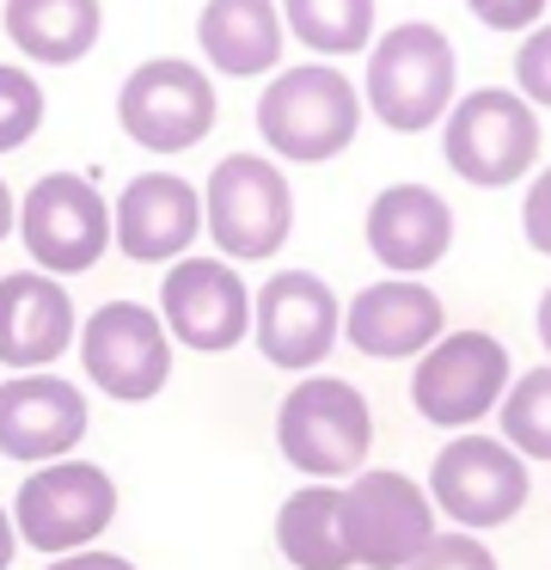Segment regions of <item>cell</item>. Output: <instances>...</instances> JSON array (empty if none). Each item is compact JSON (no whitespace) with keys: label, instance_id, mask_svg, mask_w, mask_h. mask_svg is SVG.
Listing matches in <instances>:
<instances>
[{"label":"cell","instance_id":"23","mask_svg":"<svg viewBox=\"0 0 551 570\" xmlns=\"http://www.w3.org/2000/svg\"><path fill=\"white\" fill-rule=\"evenodd\" d=\"M282 31L318 56V62H343V56H367L380 38V7L374 0H276Z\"/></svg>","mask_w":551,"mask_h":570},{"label":"cell","instance_id":"4","mask_svg":"<svg viewBox=\"0 0 551 570\" xmlns=\"http://www.w3.org/2000/svg\"><path fill=\"white\" fill-rule=\"evenodd\" d=\"M203 234L227 264H269L294 234V178L269 154H220L203 178Z\"/></svg>","mask_w":551,"mask_h":570},{"label":"cell","instance_id":"5","mask_svg":"<svg viewBox=\"0 0 551 570\" xmlns=\"http://www.w3.org/2000/svg\"><path fill=\"white\" fill-rule=\"evenodd\" d=\"M539 111L514 87H472L441 117V160L472 190H509L539 173Z\"/></svg>","mask_w":551,"mask_h":570},{"label":"cell","instance_id":"15","mask_svg":"<svg viewBox=\"0 0 551 570\" xmlns=\"http://www.w3.org/2000/svg\"><path fill=\"white\" fill-rule=\"evenodd\" d=\"M86 430H92V399L80 381H61V374H7L0 381V460H12V466L73 460Z\"/></svg>","mask_w":551,"mask_h":570},{"label":"cell","instance_id":"27","mask_svg":"<svg viewBox=\"0 0 551 570\" xmlns=\"http://www.w3.org/2000/svg\"><path fill=\"white\" fill-rule=\"evenodd\" d=\"M404 570H502V564H496V552L484 546V533L435 528V540H429Z\"/></svg>","mask_w":551,"mask_h":570},{"label":"cell","instance_id":"32","mask_svg":"<svg viewBox=\"0 0 551 570\" xmlns=\"http://www.w3.org/2000/svg\"><path fill=\"white\" fill-rule=\"evenodd\" d=\"M19 558V528H12V509H0V570H12Z\"/></svg>","mask_w":551,"mask_h":570},{"label":"cell","instance_id":"17","mask_svg":"<svg viewBox=\"0 0 551 570\" xmlns=\"http://www.w3.org/2000/svg\"><path fill=\"white\" fill-rule=\"evenodd\" d=\"M203 234V190L184 173H141L110 203V246L129 264H178Z\"/></svg>","mask_w":551,"mask_h":570},{"label":"cell","instance_id":"13","mask_svg":"<svg viewBox=\"0 0 551 570\" xmlns=\"http://www.w3.org/2000/svg\"><path fill=\"white\" fill-rule=\"evenodd\" d=\"M159 325L171 344L196 350V356H227L252 337V288H245L239 264L215 258V252H184L159 276Z\"/></svg>","mask_w":551,"mask_h":570},{"label":"cell","instance_id":"6","mask_svg":"<svg viewBox=\"0 0 551 570\" xmlns=\"http://www.w3.org/2000/svg\"><path fill=\"white\" fill-rule=\"evenodd\" d=\"M7 509H12V528H19V546H31L43 558H68L110 533L122 491L98 460L73 454V460H49V466L24 472Z\"/></svg>","mask_w":551,"mask_h":570},{"label":"cell","instance_id":"19","mask_svg":"<svg viewBox=\"0 0 551 570\" xmlns=\"http://www.w3.org/2000/svg\"><path fill=\"white\" fill-rule=\"evenodd\" d=\"M80 337V307L68 283L43 271H7L0 276V368L43 374Z\"/></svg>","mask_w":551,"mask_h":570},{"label":"cell","instance_id":"11","mask_svg":"<svg viewBox=\"0 0 551 570\" xmlns=\"http://www.w3.org/2000/svg\"><path fill=\"white\" fill-rule=\"evenodd\" d=\"M80 374L117 405H147L171 381V337L147 301H105L80 320Z\"/></svg>","mask_w":551,"mask_h":570},{"label":"cell","instance_id":"10","mask_svg":"<svg viewBox=\"0 0 551 570\" xmlns=\"http://www.w3.org/2000/svg\"><path fill=\"white\" fill-rule=\"evenodd\" d=\"M435 503L411 472L362 466L343 479V546L355 570H404L435 540Z\"/></svg>","mask_w":551,"mask_h":570},{"label":"cell","instance_id":"18","mask_svg":"<svg viewBox=\"0 0 551 570\" xmlns=\"http://www.w3.org/2000/svg\"><path fill=\"white\" fill-rule=\"evenodd\" d=\"M362 239L367 258L386 276H429L453 252V203L435 185L399 178V185L374 190L362 215Z\"/></svg>","mask_w":551,"mask_h":570},{"label":"cell","instance_id":"26","mask_svg":"<svg viewBox=\"0 0 551 570\" xmlns=\"http://www.w3.org/2000/svg\"><path fill=\"white\" fill-rule=\"evenodd\" d=\"M514 92L533 111H551V19H539L533 31H521L514 43Z\"/></svg>","mask_w":551,"mask_h":570},{"label":"cell","instance_id":"29","mask_svg":"<svg viewBox=\"0 0 551 570\" xmlns=\"http://www.w3.org/2000/svg\"><path fill=\"white\" fill-rule=\"evenodd\" d=\"M551 0H465V13L484 31H533Z\"/></svg>","mask_w":551,"mask_h":570},{"label":"cell","instance_id":"30","mask_svg":"<svg viewBox=\"0 0 551 570\" xmlns=\"http://www.w3.org/2000/svg\"><path fill=\"white\" fill-rule=\"evenodd\" d=\"M43 570H135V558H122V552H105V546H86V552L49 558Z\"/></svg>","mask_w":551,"mask_h":570},{"label":"cell","instance_id":"8","mask_svg":"<svg viewBox=\"0 0 551 570\" xmlns=\"http://www.w3.org/2000/svg\"><path fill=\"white\" fill-rule=\"evenodd\" d=\"M423 491H429V503H435V515L453 521L460 533H496L527 509L533 472H527V460L514 454L502 435L460 430L435 448Z\"/></svg>","mask_w":551,"mask_h":570},{"label":"cell","instance_id":"21","mask_svg":"<svg viewBox=\"0 0 551 570\" xmlns=\"http://www.w3.org/2000/svg\"><path fill=\"white\" fill-rule=\"evenodd\" d=\"M0 31L37 68H73L105 38L98 0H0Z\"/></svg>","mask_w":551,"mask_h":570},{"label":"cell","instance_id":"9","mask_svg":"<svg viewBox=\"0 0 551 570\" xmlns=\"http://www.w3.org/2000/svg\"><path fill=\"white\" fill-rule=\"evenodd\" d=\"M220 92L203 62L184 56H147L122 75L117 87V129L147 154H190L196 141L215 136Z\"/></svg>","mask_w":551,"mask_h":570},{"label":"cell","instance_id":"1","mask_svg":"<svg viewBox=\"0 0 551 570\" xmlns=\"http://www.w3.org/2000/svg\"><path fill=\"white\" fill-rule=\"evenodd\" d=\"M257 136L276 166H325L362 136V87L337 62L276 68L257 92Z\"/></svg>","mask_w":551,"mask_h":570},{"label":"cell","instance_id":"25","mask_svg":"<svg viewBox=\"0 0 551 570\" xmlns=\"http://www.w3.org/2000/svg\"><path fill=\"white\" fill-rule=\"evenodd\" d=\"M43 80L19 62H0V154H19L31 148V136L43 129Z\"/></svg>","mask_w":551,"mask_h":570},{"label":"cell","instance_id":"3","mask_svg":"<svg viewBox=\"0 0 551 570\" xmlns=\"http://www.w3.org/2000/svg\"><path fill=\"white\" fill-rule=\"evenodd\" d=\"M276 454L318 484H343L374 454V405L343 374H301L276 405Z\"/></svg>","mask_w":551,"mask_h":570},{"label":"cell","instance_id":"14","mask_svg":"<svg viewBox=\"0 0 551 570\" xmlns=\"http://www.w3.org/2000/svg\"><path fill=\"white\" fill-rule=\"evenodd\" d=\"M343 337V301L318 271H276L252 288V344L282 374H318Z\"/></svg>","mask_w":551,"mask_h":570},{"label":"cell","instance_id":"22","mask_svg":"<svg viewBox=\"0 0 551 570\" xmlns=\"http://www.w3.org/2000/svg\"><path fill=\"white\" fill-rule=\"evenodd\" d=\"M276 552L294 570H355L343 546V484H294L276 503Z\"/></svg>","mask_w":551,"mask_h":570},{"label":"cell","instance_id":"12","mask_svg":"<svg viewBox=\"0 0 551 570\" xmlns=\"http://www.w3.org/2000/svg\"><path fill=\"white\" fill-rule=\"evenodd\" d=\"M12 234L31 252V271L86 276L110 252V203L86 173H43L19 197V227Z\"/></svg>","mask_w":551,"mask_h":570},{"label":"cell","instance_id":"28","mask_svg":"<svg viewBox=\"0 0 551 570\" xmlns=\"http://www.w3.org/2000/svg\"><path fill=\"white\" fill-rule=\"evenodd\" d=\"M521 239L539 258H551V166H539L521 190Z\"/></svg>","mask_w":551,"mask_h":570},{"label":"cell","instance_id":"16","mask_svg":"<svg viewBox=\"0 0 551 570\" xmlns=\"http://www.w3.org/2000/svg\"><path fill=\"white\" fill-rule=\"evenodd\" d=\"M441 332H447V301L423 276L362 283L343 307V344L367 362H416Z\"/></svg>","mask_w":551,"mask_h":570},{"label":"cell","instance_id":"7","mask_svg":"<svg viewBox=\"0 0 551 570\" xmlns=\"http://www.w3.org/2000/svg\"><path fill=\"white\" fill-rule=\"evenodd\" d=\"M509 381H514L509 344L484 325H460V332H441L411 362V411L435 430L460 435V430H478L484 417H496Z\"/></svg>","mask_w":551,"mask_h":570},{"label":"cell","instance_id":"31","mask_svg":"<svg viewBox=\"0 0 551 570\" xmlns=\"http://www.w3.org/2000/svg\"><path fill=\"white\" fill-rule=\"evenodd\" d=\"M533 337H539V350H545V362H551V283L539 288V307H533Z\"/></svg>","mask_w":551,"mask_h":570},{"label":"cell","instance_id":"20","mask_svg":"<svg viewBox=\"0 0 551 570\" xmlns=\"http://www.w3.org/2000/svg\"><path fill=\"white\" fill-rule=\"evenodd\" d=\"M196 50L203 68L220 80H264L282 68L288 31L276 0H203L196 13Z\"/></svg>","mask_w":551,"mask_h":570},{"label":"cell","instance_id":"33","mask_svg":"<svg viewBox=\"0 0 551 570\" xmlns=\"http://www.w3.org/2000/svg\"><path fill=\"white\" fill-rule=\"evenodd\" d=\"M19 227V203H12V190H7V178H0V239Z\"/></svg>","mask_w":551,"mask_h":570},{"label":"cell","instance_id":"24","mask_svg":"<svg viewBox=\"0 0 551 570\" xmlns=\"http://www.w3.org/2000/svg\"><path fill=\"white\" fill-rule=\"evenodd\" d=\"M496 423H502L496 435L527 460V466H551V362L514 374L502 405H496Z\"/></svg>","mask_w":551,"mask_h":570},{"label":"cell","instance_id":"2","mask_svg":"<svg viewBox=\"0 0 551 570\" xmlns=\"http://www.w3.org/2000/svg\"><path fill=\"white\" fill-rule=\"evenodd\" d=\"M362 87V111H374L392 136H423L441 129L447 105L460 99V56L453 38L429 19H404V26L380 31L367 43V75Z\"/></svg>","mask_w":551,"mask_h":570}]
</instances>
